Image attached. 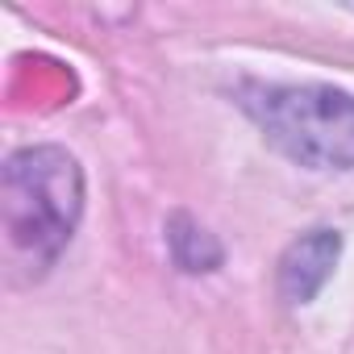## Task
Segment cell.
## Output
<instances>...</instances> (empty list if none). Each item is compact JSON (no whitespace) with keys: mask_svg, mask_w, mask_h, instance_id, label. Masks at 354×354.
<instances>
[{"mask_svg":"<svg viewBox=\"0 0 354 354\" xmlns=\"http://www.w3.org/2000/svg\"><path fill=\"white\" fill-rule=\"evenodd\" d=\"M242 113L308 171L354 167V96L329 84H242Z\"/></svg>","mask_w":354,"mask_h":354,"instance_id":"cell-1","label":"cell"},{"mask_svg":"<svg viewBox=\"0 0 354 354\" xmlns=\"http://www.w3.org/2000/svg\"><path fill=\"white\" fill-rule=\"evenodd\" d=\"M84 213L80 162L59 146L17 150L5 167V230L9 246L30 254L34 267H50L71 242Z\"/></svg>","mask_w":354,"mask_h":354,"instance_id":"cell-2","label":"cell"},{"mask_svg":"<svg viewBox=\"0 0 354 354\" xmlns=\"http://www.w3.org/2000/svg\"><path fill=\"white\" fill-rule=\"evenodd\" d=\"M342 254V234L337 230H313L304 238H296L283 259H279V292L292 304H308L317 300V292L329 283L333 267Z\"/></svg>","mask_w":354,"mask_h":354,"instance_id":"cell-3","label":"cell"},{"mask_svg":"<svg viewBox=\"0 0 354 354\" xmlns=\"http://www.w3.org/2000/svg\"><path fill=\"white\" fill-rule=\"evenodd\" d=\"M171 254H175V263H180L184 271H213V267H221V246H217V238L209 234V230H201L192 217H171Z\"/></svg>","mask_w":354,"mask_h":354,"instance_id":"cell-4","label":"cell"}]
</instances>
